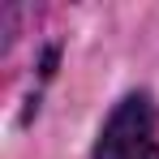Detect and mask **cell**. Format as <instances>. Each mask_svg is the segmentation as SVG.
Returning <instances> with one entry per match:
<instances>
[{
    "mask_svg": "<svg viewBox=\"0 0 159 159\" xmlns=\"http://www.w3.org/2000/svg\"><path fill=\"white\" fill-rule=\"evenodd\" d=\"M142 159H159V146H151V151H146V155H142Z\"/></svg>",
    "mask_w": 159,
    "mask_h": 159,
    "instance_id": "2",
    "label": "cell"
},
{
    "mask_svg": "<svg viewBox=\"0 0 159 159\" xmlns=\"http://www.w3.org/2000/svg\"><path fill=\"white\" fill-rule=\"evenodd\" d=\"M155 120H159V112L151 95L120 99V107L107 116L103 133H99L95 159H142L155 146Z\"/></svg>",
    "mask_w": 159,
    "mask_h": 159,
    "instance_id": "1",
    "label": "cell"
}]
</instances>
